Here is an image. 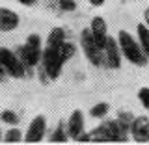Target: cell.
<instances>
[{
  "label": "cell",
  "mask_w": 149,
  "mask_h": 145,
  "mask_svg": "<svg viewBox=\"0 0 149 145\" xmlns=\"http://www.w3.org/2000/svg\"><path fill=\"white\" fill-rule=\"evenodd\" d=\"M118 45H119L121 56H123L127 62H130L132 65H138V67H146L147 65L149 58L143 54L138 39H134V35H130L127 30L118 32Z\"/></svg>",
  "instance_id": "1"
},
{
  "label": "cell",
  "mask_w": 149,
  "mask_h": 145,
  "mask_svg": "<svg viewBox=\"0 0 149 145\" xmlns=\"http://www.w3.org/2000/svg\"><path fill=\"white\" fill-rule=\"evenodd\" d=\"M41 52H43V41H41L39 34H30L26 37V43L17 49V54L21 58V62L24 63L28 74H32V69L39 65Z\"/></svg>",
  "instance_id": "2"
},
{
  "label": "cell",
  "mask_w": 149,
  "mask_h": 145,
  "mask_svg": "<svg viewBox=\"0 0 149 145\" xmlns=\"http://www.w3.org/2000/svg\"><path fill=\"white\" fill-rule=\"evenodd\" d=\"M41 74H43V78L47 76L49 80H56V78H60V74L63 71V65L65 62L62 60V56H60L58 49L56 46H45V50L41 52Z\"/></svg>",
  "instance_id": "3"
},
{
  "label": "cell",
  "mask_w": 149,
  "mask_h": 145,
  "mask_svg": "<svg viewBox=\"0 0 149 145\" xmlns=\"http://www.w3.org/2000/svg\"><path fill=\"white\" fill-rule=\"evenodd\" d=\"M80 46H82V52H84V56H86V60L93 65V67H104V52H102V49L95 43V39L91 37L90 28H84L82 30Z\"/></svg>",
  "instance_id": "4"
},
{
  "label": "cell",
  "mask_w": 149,
  "mask_h": 145,
  "mask_svg": "<svg viewBox=\"0 0 149 145\" xmlns=\"http://www.w3.org/2000/svg\"><path fill=\"white\" fill-rule=\"evenodd\" d=\"M104 134L106 143H125L129 142V125L121 119H106L99 125Z\"/></svg>",
  "instance_id": "5"
},
{
  "label": "cell",
  "mask_w": 149,
  "mask_h": 145,
  "mask_svg": "<svg viewBox=\"0 0 149 145\" xmlns=\"http://www.w3.org/2000/svg\"><path fill=\"white\" fill-rule=\"evenodd\" d=\"M0 65L6 69L8 76H11V78H24L28 74L24 63L19 58V54L13 52L8 46H0Z\"/></svg>",
  "instance_id": "6"
},
{
  "label": "cell",
  "mask_w": 149,
  "mask_h": 145,
  "mask_svg": "<svg viewBox=\"0 0 149 145\" xmlns=\"http://www.w3.org/2000/svg\"><path fill=\"white\" fill-rule=\"evenodd\" d=\"M129 138H132L136 143H149V117H132L129 123Z\"/></svg>",
  "instance_id": "7"
},
{
  "label": "cell",
  "mask_w": 149,
  "mask_h": 145,
  "mask_svg": "<svg viewBox=\"0 0 149 145\" xmlns=\"http://www.w3.org/2000/svg\"><path fill=\"white\" fill-rule=\"evenodd\" d=\"M45 132H47V117L45 115H36V117L30 121V125H28L22 142H26V143H39V142H43Z\"/></svg>",
  "instance_id": "8"
},
{
  "label": "cell",
  "mask_w": 149,
  "mask_h": 145,
  "mask_svg": "<svg viewBox=\"0 0 149 145\" xmlns=\"http://www.w3.org/2000/svg\"><path fill=\"white\" fill-rule=\"evenodd\" d=\"M102 52H104V65L108 69H119L121 67V50L118 45V39L116 37L108 35L106 37V43L102 46Z\"/></svg>",
  "instance_id": "9"
},
{
  "label": "cell",
  "mask_w": 149,
  "mask_h": 145,
  "mask_svg": "<svg viewBox=\"0 0 149 145\" xmlns=\"http://www.w3.org/2000/svg\"><path fill=\"white\" fill-rule=\"evenodd\" d=\"M90 32H91V37L95 39V43L102 49L106 43V37H108V24H106L104 17H101V15L93 17L90 22Z\"/></svg>",
  "instance_id": "10"
},
{
  "label": "cell",
  "mask_w": 149,
  "mask_h": 145,
  "mask_svg": "<svg viewBox=\"0 0 149 145\" xmlns=\"http://www.w3.org/2000/svg\"><path fill=\"white\" fill-rule=\"evenodd\" d=\"M65 127H67L69 138L77 142L78 136L84 132V114H82V110H74L73 114L69 115V119H67V123H65Z\"/></svg>",
  "instance_id": "11"
},
{
  "label": "cell",
  "mask_w": 149,
  "mask_h": 145,
  "mask_svg": "<svg viewBox=\"0 0 149 145\" xmlns=\"http://www.w3.org/2000/svg\"><path fill=\"white\" fill-rule=\"evenodd\" d=\"M19 26V15L8 8L0 9V32H13Z\"/></svg>",
  "instance_id": "12"
},
{
  "label": "cell",
  "mask_w": 149,
  "mask_h": 145,
  "mask_svg": "<svg viewBox=\"0 0 149 145\" xmlns=\"http://www.w3.org/2000/svg\"><path fill=\"white\" fill-rule=\"evenodd\" d=\"M136 39H138L140 46H142L143 54L149 58V28L146 26V22H140L136 26Z\"/></svg>",
  "instance_id": "13"
},
{
  "label": "cell",
  "mask_w": 149,
  "mask_h": 145,
  "mask_svg": "<svg viewBox=\"0 0 149 145\" xmlns=\"http://www.w3.org/2000/svg\"><path fill=\"white\" fill-rule=\"evenodd\" d=\"M65 39H67L65 30L60 28V26H56V28H52V30L49 32V35H47V45L49 46H58V45H62Z\"/></svg>",
  "instance_id": "14"
},
{
  "label": "cell",
  "mask_w": 149,
  "mask_h": 145,
  "mask_svg": "<svg viewBox=\"0 0 149 145\" xmlns=\"http://www.w3.org/2000/svg\"><path fill=\"white\" fill-rule=\"evenodd\" d=\"M69 139V134H67V127H65V123H60L58 127L54 128V132L50 134L49 142L50 143H65Z\"/></svg>",
  "instance_id": "15"
},
{
  "label": "cell",
  "mask_w": 149,
  "mask_h": 145,
  "mask_svg": "<svg viewBox=\"0 0 149 145\" xmlns=\"http://www.w3.org/2000/svg\"><path fill=\"white\" fill-rule=\"evenodd\" d=\"M22 138H24L22 130L15 125V127H11V128H9L8 132L2 136V142H6V143H21V142H22Z\"/></svg>",
  "instance_id": "16"
},
{
  "label": "cell",
  "mask_w": 149,
  "mask_h": 145,
  "mask_svg": "<svg viewBox=\"0 0 149 145\" xmlns=\"http://www.w3.org/2000/svg\"><path fill=\"white\" fill-rule=\"evenodd\" d=\"M56 49H58V52H60V56H62V60H63V62H69V60H71L73 56H74V52H77L74 45H73V43H69L67 39H65L62 45H58Z\"/></svg>",
  "instance_id": "17"
},
{
  "label": "cell",
  "mask_w": 149,
  "mask_h": 145,
  "mask_svg": "<svg viewBox=\"0 0 149 145\" xmlns=\"http://www.w3.org/2000/svg\"><path fill=\"white\" fill-rule=\"evenodd\" d=\"M108 110H110L108 102H97V104L90 110V115L93 119H104L106 114H108Z\"/></svg>",
  "instance_id": "18"
},
{
  "label": "cell",
  "mask_w": 149,
  "mask_h": 145,
  "mask_svg": "<svg viewBox=\"0 0 149 145\" xmlns=\"http://www.w3.org/2000/svg\"><path fill=\"white\" fill-rule=\"evenodd\" d=\"M54 2H56V6H58L60 11H67V13L77 11V6H78L74 0H54Z\"/></svg>",
  "instance_id": "19"
},
{
  "label": "cell",
  "mask_w": 149,
  "mask_h": 145,
  "mask_svg": "<svg viewBox=\"0 0 149 145\" xmlns=\"http://www.w3.org/2000/svg\"><path fill=\"white\" fill-rule=\"evenodd\" d=\"M0 121L6 123V125H17L19 123V115L13 110H4L2 114H0Z\"/></svg>",
  "instance_id": "20"
},
{
  "label": "cell",
  "mask_w": 149,
  "mask_h": 145,
  "mask_svg": "<svg viewBox=\"0 0 149 145\" xmlns=\"http://www.w3.org/2000/svg\"><path fill=\"white\" fill-rule=\"evenodd\" d=\"M138 99H140L143 108L149 110V87H140L138 89Z\"/></svg>",
  "instance_id": "21"
},
{
  "label": "cell",
  "mask_w": 149,
  "mask_h": 145,
  "mask_svg": "<svg viewBox=\"0 0 149 145\" xmlns=\"http://www.w3.org/2000/svg\"><path fill=\"white\" fill-rule=\"evenodd\" d=\"M88 2L91 4V6H95V8H99V6H102V4L106 2V0H88Z\"/></svg>",
  "instance_id": "22"
},
{
  "label": "cell",
  "mask_w": 149,
  "mask_h": 145,
  "mask_svg": "<svg viewBox=\"0 0 149 145\" xmlns=\"http://www.w3.org/2000/svg\"><path fill=\"white\" fill-rule=\"evenodd\" d=\"M19 2H21L22 6H34V4L37 2V0H19Z\"/></svg>",
  "instance_id": "23"
},
{
  "label": "cell",
  "mask_w": 149,
  "mask_h": 145,
  "mask_svg": "<svg viewBox=\"0 0 149 145\" xmlns=\"http://www.w3.org/2000/svg\"><path fill=\"white\" fill-rule=\"evenodd\" d=\"M143 21H146V26L149 28V8L146 9V11H143Z\"/></svg>",
  "instance_id": "24"
},
{
  "label": "cell",
  "mask_w": 149,
  "mask_h": 145,
  "mask_svg": "<svg viewBox=\"0 0 149 145\" xmlns=\"http://www.w3.org/2000/svg\"><path fill=\"white\" fill-rule=\"evenodd\" d=\"M6 76H8V73H6V69H4V67H2V65H0V82H2V80H4V78H6Z\"/></svg>",
  "instance_id": "25"
},
{
  "label": "cell",
  "mask_w": 149,
  "mask_h": 145,
  "mask_svg": "<svg viewBox=\"0 0 149 145\" xmlns=\"http://www.w3.org/2000/svg\"><path fill=\"white\" fill-rule=\"evenodd\" d=\"M0 139H2V132H0Z\"/></svg>",
  "instance_id": "26"
}]
</instances>
